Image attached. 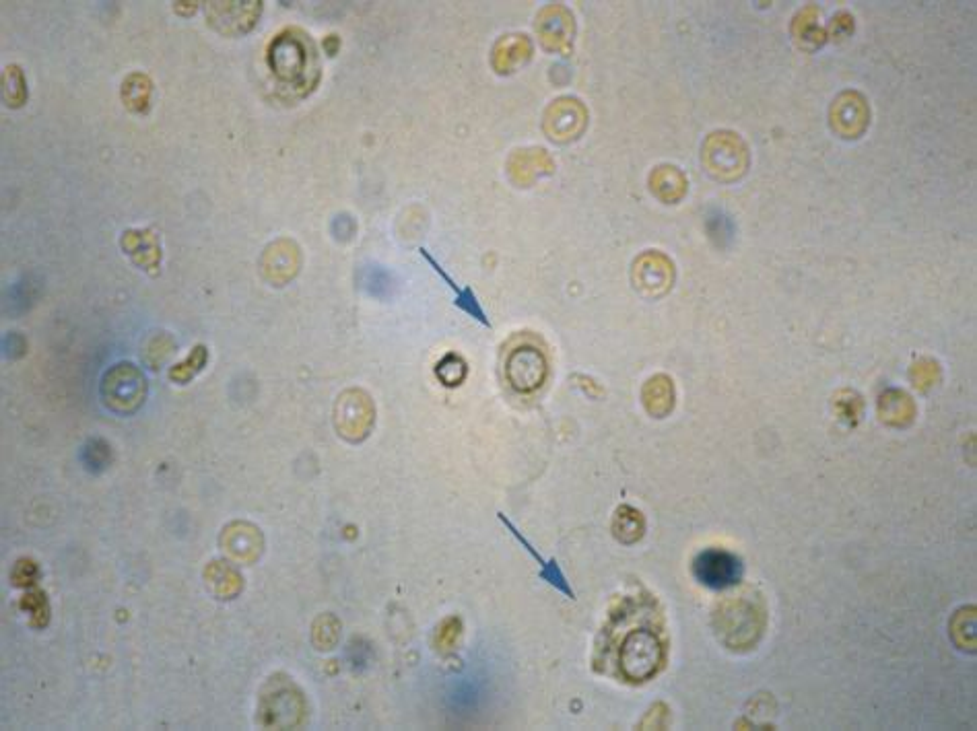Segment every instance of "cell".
<instances>
[{"label": "cell", "mask_w": 977, "mask_h": 731, "mask_svg": "<svg viewBox=\"0 0 977 731\" xmlns=\"http://www.w3.org/2000/svg\"><path fill=\"white\" fill-rule=\"evenodd\" d=\"M27 83L21 66L9 64L3 73V99L9 108H21L27 101Z\"/></svg>", "instance_id": "obj_12"}, {"label": "cell", "mask_w": 977, "mask_h": 731, "mask_svg": "<svg viewBox=\"0 0 977 731\" xmlns=\"http://www.w3.org/2000/svg\"><path fill=\"white\" fill-rule=\"evenodd\" d=\"M376 410L361 390L345 392L336 402V429L349 441H361L372 431Z\"/></svg>", "instance_id": "obj_3"}, {"label": "cell", "mask_w": 977, "mask_h": 731, "mask_svg": "<svg viewBox=\"0 0 977 731\" xmlns=\"http://www.w3.org/2000/svg\"><path fill=\"white\" fill-rule=\"evenodd\" d=\"M209 363V351H207V346L205 344H196L192 348V353L178 365H174L170 369V379L174 381V384L178 386H186L190 384V381L205 369V365Z\"/></svg>", "instance_id": "obj_11"}, {"label": "cell", "mask_w": 977, "mask_h": 731, "mask_svg": "<svg viewBox=\"0 0 977 731\" xmlns=\"http://www.w3.org/2000/svg\"><path fill=\"white\" fill-rule=\"evenodd\" d=\"M419 252H421V256H423V258H425V260H427V262L433 266V270L444 278L446 285H448V287L454 291V295H456V301H454V303H456V305H458L462 311H466L470 318H475V320H479L481 324H485V326H489V328H491V322L487 320L485 311H483L481 303L477 301V297H475L473 289H468V287H466V289H460V287H458V285L452 281L450 274H446V270H444L440 264L435 262V258H433V256H431V254L425 250V248H421Z\"/></svg>", "instance_id": "obj_9"}, {"label": "cell", "mask_w": 977, "mask_h": 731, "mask_svg": "<svg viewBox=\"0 0 977 731\" xmlns=\"http://www.w3.org/2000/svg\"><path fill=\"white\" fill-rule=\"evenodd\" d=\"M693 573L699 583L712 589H726L732 587L743 577V565L734 554L724 550H705L701 552L695 563Z\"/></svg>", "instance_id": "obj_4"}, {"label": "cell", "mask_w": 977, "mask_h": 731, "mask_svg": "<svg viewBox=\"0 0 977 731\" xmlns=\"http://www.w3.org/2000/svg\"><path fill=\"white\" fill-rule=\"evenodd\" d=\"M153 85L151 79L143 73H132L122 83V101L124 106L134 114H145L151 106Z\"/></svg>", "instance_id": "obj_10"}, {"label": "cell", "mask_w": 977, "mask_h": 731, "mask_svg": "<svg viewBox=\"0 0 977 731\" xmlns=\"http://www.w3.org/2000/svg\"><path fill=\"white\" fill-rule=\"evenodd\" d=\"M145 377L130 363L116 365L106 373L101 394L106 404L116 412H130L137 408L145 398Z\"/></svg>", "instance_id": "obj_2"}, {"label": "cell", "mask_w": 977, "mask_h": 731, "mask_svg": "<svg viewBox=\"0 0 977 731\" xmlns=\"http://www.w3.org/2000/svg\"><path fill=\"white\" fill-rule=\"evenodd\" d=\"M297 266H299L297 248H295V243H291L287 239L273 243V246L268 248L266 254L262 256L264 276L268 278V281L277 283V285L287 283L289 278L297 272Z\"/></svg>", "instance_id": "obj_7"}, {"label": "cell", "mask_w": 977, "mask_h": 731, "mask_svg": "<svg viewBox=\"0 0 977 731\" xmlns=\"http://www.w3.org/2000/svg\"><path fill=\"white\" fill-rule=\"evenodd\" d=\"M458 631H460V622L450 618L442 624V631L440 635H437V643H442V645H448L446 649H450V645H454V639L458 637Z\"/></svg>", "instance_id": "obj_13"}, {"label": "cell", "mask_w": 977, "mask_h": 731, "mask_svg": "<svg viewBox=\"0 0 977 731\" xmlns=\"http://www.w3.org/2000/svg\"><path fill=\"white\" fill-rule=\"evenodd\" d=\"M122 250L132 258L134 264L149 272H155L161 262L159 239L151 229L126 231L122 235Z\"/></svg>", "instance_id": "obj_8"}, {"label": "cell", "mask_w": 977, "mask_h": 731, "mask_svg": "<svg viewBox=\"0 0 977 731\" xmlns=\"http://www.w3.org/2000/svg\"><path fill=\"white\" fill-rule=\"evenodd\" d=\"M497 517H499L501 524L510 530V534L516 538V542H518V544H520V546H522V548H524V550H526V552L532 556V559L538 563V579L545 581V583H549V585H551V587H555L557 591H561V594H563L565 598H569V600H576V591H574V587H571V583L567 581V577H565V573L561 571L559 563H557L555 559L547 561L545 556H543L541 552H538V550L532 546V542H530L526 536H522V532H520V530H518V528L512 524V521H510L508 517H505L503 513H497Z\"/></svg>", "instance_id": "obj_6"}, {"label": "cell", "mask_w": 977, "mask_h": 731, "mask_svg": "<svg viewBox=\"0 0 977 731\" xmlns=\"http://www.w3.org/2000/svg\"><path fill=\"white\" fill-rule=\"evenodd\" d=\"M268 66L275 79L299 95L310 93L320 77L314 42L301 29H285L268 48Z\"/></svg>", "instance_id": "obj_1"}, {"label": "cell", "mask_w": 977, "mask_h": 731, "mask_svg": "<svg viewBox=\"0 0 977 731\" xmlns=\"http://www.w3.org/2000/svg\"><path fill=\"white\" fill-rule=\"evenodd\" d=\"M262 11V3H209L207 21L221 36H240L248 33Z\"/></svg>", "instance_id": "obj_5"}]
</instances>
